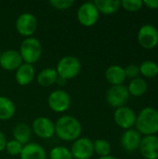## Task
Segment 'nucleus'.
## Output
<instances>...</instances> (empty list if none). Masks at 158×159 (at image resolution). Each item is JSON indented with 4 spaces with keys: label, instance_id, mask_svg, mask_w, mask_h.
Instances as JSON below:
<instances>
[{
    "label": "nucleus",
    "instance_id": "obj_1",
    "mask_svg": "<svg viewBox=\"0 0 158 159\" xmlns=\"http://www.w3.org/2000/svg\"><path fill=\"white\" fill-rule=\"evenodd\" d=\"M80 121L70 115L61 116L55 122V135L64 142H74L82 134Z\"/></svg>",
    "mask_w": 158,
    "mask_h": 159
},
{
    "label": "nucleus",
    "instance_id": "obj_2",
    "mask_svg": "<svg viewBox=\"0 0 158 159\" xmlns=\"http://www.w3.org/2000/svg\"><path fill=\"white\" fill-rule=\"evenodd\" d=\"M136 130L145 136L158 132V110L154 107L143 108L136 117Z\"/></svg>",
    "mask_w": 158,
    "mask_h": 159
},
{
    "label": "nucleus",
    "instance_id": "obj_3",
    "mask_svg": "<svg viewBox=\"0 0 158 159\" xmlns=\"http://www.w3.org/2000/svg\"><path fill=\"white\" fill-rule=\"evenodd\" d=\"M42 45L41 42L34 36L24 38L20 46L19 52L21 56L23 62L33 64L37 62L42 55Z\"/></svg>",
    "mask_w": 158,
    "mask_h": 159
},
{
    "label": "nucleus",
    "instance_id": "obj_4",
    "mask_svg": "<svg viewBox=\"0 0 158 159\" xmlns=\"http://www.w3.org/2000/svg\"><path fill=\"white\" fill-rule=\"evenodd\" d=\"M55 69L60 77L69 80L79 75L82 69V63L77 57L67 55L59 60Z\"/></svg>",
    "mask_w": 158,
    "mask_h": 159
},
{
    "label": "nucleus",
    "instance_id": "obj_5",
    "mask_svg": "<svg viewBox=\"0 0 158 159\" xmlns=\"http://www.w3.org/2000/svg\"><path fill=\"white\" fill-rule=\"evenodd\" d=\"M38 27V20L36 17L31 12H23L20 14L15 21V28L21 36L30 37L35 33Z\"/></svg>",
    "mask_w": 158,
    "mask_h": 159
},
{
    "label": "nucleus",
    "instance_id": "obj_6",
    "mask_svg": "<svg viewBox=\"0 0 158 159\" xmlns=\"http://www.w3.org/2000/svg\"><path fill=\"white\" fill-rule=\"evenodd\" d=\"M76 17L78 22L85 27L95 25L100 19V12L93 2H85L77 9Z\"/></svg>",
    "mask_w": 158,
    "mask_h": 159
},
{
    "label": "nucleus",
    "instance_id": "obj_7",
    "mask_svg": "<svg viewBox=\"0 0 158 159\" xmlns=\"http://www.w3.org/2000/svg\"><path fill=\"white\" fill-rule=\"evenodd\" d=\"M48 107L55 113H64L71 105V97L63 89H55L47 97Z\"/></svg>",
    "mask_w": 158,
    "mask_h": 159
},
{
    "label": "nucleus",
    "instance_id": "obj_8",
    "mask_svg": "<svg viewBox=\"0 0 158 159\" xmlns=\"http://www.w3.org/2000/svg\"><path fill=\"white\" fill-rule=\"evenodd\" d=\"M32 131L40 139H50L55 135V123L47 116H38L32 123Z\"/></svg>",
    "mask_w": 158,
    "mask_h": 159
},
{
    "label": "nucleus",
    "instance_id": "obj_9",
    "mask_svg": "<svg viewBox=\"0 0 158 159\" xmlns=\"http://www.w3.org/2000/svg\"><path fill=\"white\" fill-rule=\"evenodd\" d=\"M70 151L74 159H90L94 155L93 141L88 137H80L73 142Z\"/></svg>",
    "mask_w": 158,
    "mask_h": 159
},
{
    "label": "nucleus",
    "instance_id": "obj_10",
    "mask_svg": "<svg viewBox=\"0 0 158 159\" xmlns=\"http://www.w3.org/2000/svg\"><path fill=\"white\" fill-rule=\"evenodd\" d=\"M129 92L128 87L125 85L112 86L106 93L107 103L115 109L125 106L126 102L129 101Z\"/></svg>",
    "mask_w": 158,
    "mask_h": 159
},
{
    "label": "nucleus",
    "instance_id": "obj_11",
    "mask_svg": "<svg viewBox=\"0 0 158 159\" xmlns=\"http://www.w3.org/2000/svg\"><path fill=\"white\" fill-rule=\"evenodd\" d=\"M139 44L147 49L156 48L158 45V30L151 24L142 26L138 33Z\"/></svg>",
    "mask_w": 158,
    "mask_h": 159
},
{
    "label": "nucleus",
    "instance_id": "obj_12",
    "mask_svg": "<svg viewBox=\"0 0 158 159\" xmlns=\"http://www.w3.org/2000/svg\"><path fill=\"white\" fill-rule=\"evenodd\" d=\"M136 114L135 112L128 107V106H122L115 110L114 114V120L115 123L123 129H132V127L136 123Z\"/></svg>",
    "mask_w": 158,
    "mask_h": 159
},
{
    "label": "nucleus",
    "instance_id": "obj_13",
    "mask_svg": "<svg viewBox=\"0 0 158 159\" xmlns=\"http://www.w3.org/2000/svg\"><path fill=\"white\" fill-rule=\"evenodd\" d=\"M23 61L21 56L17 49H7L2 51L0 56V66L6 71H16L21 64Z\"/></svg>",
    "mask_w": 158,
    "mask_h": 159
},
{
    "label": "nucleus",
    "instance_id": "obj_14",
    "mask_svg": "<svg viewBox=\"0 0 158 159\" xmlns=\"http://www.w3.org/2000/svg\"><path fill=\"white\" fill-rule=\"evenodd\" d=\"M139 150L145 159L158 158V137L156 135L145 136L142 139Z\"/></svg>",
    "mask_w": 158,
    "mask_h": 159
},
{
    "label": "nucleus",
    "instance_id": "obj_15",
    "mask_svg": "<svg viewBox=\"0 0 158 159\" xmlns=\"http://www.w3.org/2000/svg\"><path fill=\"white\" fill-rule=\"evenodd\" d=\"M142 135L133 129H127L122 137H121V145L123 149L127 152H135L139 149L141 142H142Z\"/></svg>",
    "mask_w": 158,
    "mask_h": 159
},
{
    "label": "nucleus",
    "instance_id": "obj_16",
    "mask_svg": "<svg viewBox=\"0 0 158 159\" xmlns=\"http://www.w3.org/2000/svg\"><path fill=\"white\" fill-rule=\"evenodd\" d=\"M35 75V70L33 64L23 62L16 71H15V80L20 86H28L30 85Z\"/></svg>",
    "mask_w": 158,
    "mask_h": 159
},
{
    "label": "nucleus",
    "instance_id": "obj_17",
    "mask_svg": "<svg viewBox=\"0 0 158 159\" xmlns=\"http://www.w3.org/2000/svg\"><path fill=\"white\" fill-rule=\"evenodd\" d=\"M47 157L45 148L36 143H29L23 145L20 155V159H47Z\"/></svg>",
    "mask_w": 158,
    "mask_h": 159
},
{
    "label": "nucleus",
    "instance_id": "obj_18",
    "mask_svg": "<svg viewBox=\"0 0 158 159\" xmlns=\"http://www.w3.org/2000/svg\"><path fill=\"white\" fill-rule=\"evenodd\" d=\"M105 78L112 86L123 85L127 78L125 69L120 65H111L105 71Z\"/></svg>",
    "mask_w": 158,
    "mask_h": 159
},
{
    "label": "nucleus",
    "instance_id": "obj_19",
    "mask_svg": "<svg viewBox=\"0 0 158 159\" xmlns=\"http://www.w3.org/2000/svg\"><path fill=\"white\" fill-rule=\"evenodd\" d=\"M32 129L31 127L23 122H20L15 125L12 134H13V139L21 143L22 145H25L30 143V140L32 138Z\"/></svg>",
    "mask_w": 158,
    "mask_h": 159
},
{
    "label": "nucleus",
    "instance_id": "obj_20",
    "mask_svg": "<svg viewBox=\"0 0 158 159\" xmlns=\"http://www.w3.org/2000/svg\"><path fill=\"white\" fill-rule=\"evenodd\" d=\"M16 114V105L12 100L6 96H0V120L7 121Z\"/></svg>",
    "mask_w": 158,
    "mask_h": 159
},
{
    "label": "nucleus",
    "instance_id": "obj_21",
    "mask_svg": "<svg viewBox=\"0 0 158 159\" xmlns=\"http://www.w3.org/2000/svg\"><path fill=\"white\" fill-rule=\"evenodd\" d=\"M93 3L100 14L104 15H112L121 7V1L119 0H95Z\"/></svg>",
    "mask_w": 158,
    "mask_h": 159
},
{
    "label": "nucleus",
    "instance_id": "obj_22",
    "mask_svg": "<svg viewBox=\"0 0 158 159\" xmlns=\"http://www.w3.org/2000/svg\"><path fill=\"white\" fill-rule=\"evenodd\" d=\"M58 74L54 68H45L41 70L36 75L37 83L42 87H50L54 85L57 81Z\"/></svg>",
    "mask_w": 158,
    "mask_h": 159
},
{
    "label": "nucleus",
    "instance_id": "obj_23",
    "mask_svg": "<svg viewBox=\"0 0 158 159\" xmlns=\"http://www.w3.org/2000/svg\"><path fill=\"white\" fill-rule=\"evenodd\" d=\"M148 85L146 83V81L143 78L141 77H137L132 79L128 87L129 95H132L134 97H140L142 96L146 90H147Z\"/></svg>",
    "mask_w": 158,
    "mask_h": 159
},
{
    "label": "nucleus",
    "instance_id": "obj_24",
    "mask_svg": "<svg viewBox=\"0 0 158 159\" xmlns=\"http://www.w3.org/2000/svg\"><path fill=\"white\" fill-rule=\"evenodd\" d=\"M93 149L94 154L98 155L100 157H106L111 153V144L104 139H97L93 142Z\"/></svg>",
    "mask_w": 158,
    "mask_h": 159
},
{
    "label": "nucleus",
    "instance_id": "obj_25",
    "mask_svg": "<svg viewBox=\"0 0 158 159\" xmlns=\"http://www.w3.org/2000/svg\"><path fill=\"white\" fill-rule=\"evenodd\" d=\"M140 74L144 77L152 78L158 75V65L152 61H145L140 66Z\"/></svg>",
    "mask_w": 158,
    "mask_h": 159
},
{
    "label": "nucleus",
    "instance_id": "obj_26",
    "mask_svg": "<svg viewBox=\"0 0 158 159\" xmlns=\"http://www.w3.org/2000/svg\"><path fill=\"white\" fill-rule=\"evenodd\" d=\"M48 157L49 159H74L70 149L61 145H57L51 148Z\"/></svg>",
    "mask_w": 158,
    "mask_h": 159
},
{
    "label": "nucleus",
    "instance_id": "obj_27",
    "mask_svg": "<svg viewBox=\"0 0 158 159\" xmlns=\"http://www.w3.org/2000/svg\"><path fill=\"white\" fill-rule=\"evenodd\" d=\"M22 147H23V145L21 143H20L16 140L12 139V140H9L7 142L5 150L8 155L12 156V157H16V156L20 157L21 150H22Z\"/></svg>",
    "mask_w": 158,
    "mask_h": 159
},
{
    "label": "nucleus",
    "instance_id": "obj_28",
    "mask_svg": "<svg viewBox=\"0 0 158 159\" xmlns=\"http://www.w3.org/2000/svg\"><path fill=\"white\" fill-rule=\"evenodd\" d=\"M142 0H122L121 1V7H124V9L135 12L140 10L142 7Z\"/></svg>",
    "mask_w": 158,
    "mask_h": 159
},
{
    "label": "nucleus",
    "instance_id": "obj_29",
    "mask_svg": "<svg viewBox=\"0 0 158 159\" xmlns=\"http://www.w3.org/2000/svg\"><path fill=\"white\" fill-rule=\"evenodd\" d=\"M74 4V0H50L49 5L58 10H65L70 7Z\"/></svg>",
    "mask_w": 158,
    "mask_h": 159
},
{
    "label": "nucleus",
    "instance_id": "obj_30",
    "mask_svg": "<svg viewBox=\"0 0 158 159\" xmlns=\"http://www.w3.org/2000/svg\"><path fill=\"white\" fill-rule=\"evenodd\" d=\"M124 69H125L126 76L129 78H131V79L137 78L139 74H140V68L136 64H129Z\"/></svg>",
    "mask_w": 158,
    "mask_h": 159
},
{
    "label": "nucleus",
    "instance_id": "obj_31",
    "mask_svg": "<svg viewBox=\"0 0 158 159\" xmlns=\"http://www.w3.org/2000/svg\"><path fill=\"white\" fill-rule=\"evenodd\" d=\"M142 4L145 5L150 9H157L158 8V0H144L142 1Z\"/></svg>",
    "mask_w": 158,
    "mask_h": 159
},
{
    "label": "nucleus",
    "instance_id": "obj_32",
    "mask_svg": "<svg viewBox=\"0 0 158 159\" xmlns=\"http://www.w3.org/2000/svg\"><path fill=\"white\" fill-rule=\"evenodd\" d=\"M7 138L5 136V134L3 133V131L0 130V152L5 150L6 144H7Z\"/></svg>",
    "mask_w": 158,
    "mask_h": 159
},
{
    "label": "nucleus",
    "instance_id": "obj_33",
    "mask_svg": "<svg viewBox=\"0 0 158 159\" xmlns=\"http://www.w3.org/2000/svg\"><path fill=\"white\" fill-rule=\"evenodd\" d=\"M65 79H63V78H61V77H60L59 75H58V78H57V81H56V83L58 84V85H61V86H62V85H64L65 84Z\"/></svg>",
    "mask_w": 158,
    "mask_h": 159
},
{
    "label": "nucleus",
    "instance_id": "obj_34",
    "mask_svg": "<svg viewBox=\"0 0 158 159\" xmlns=\"http://www.w3.org/2000/svg\"><path fill=\"white\" fill-rule=\"evenodd\" d=\"M98 159H118L116 158L115 157H113V156H106V157H99Z\"/></svg>",
    "mask_w": 158,
    "mask_h": 159
},
{
    "label": "nucleus",
    "instance_id": "obj_35",
    "mask_svg": "<svg viewBox=\"0 0 158 159\" xmlns=\"http://www.w3.org/2000/svg\"><path fill=\"white\" fill-rule=\"evenodd\" d=\"M1 53H2V51H1V50H0V56H1Z\"/></svg>",
    "mask_w": 158,
    "mask_h": 159
}]
</instances>
